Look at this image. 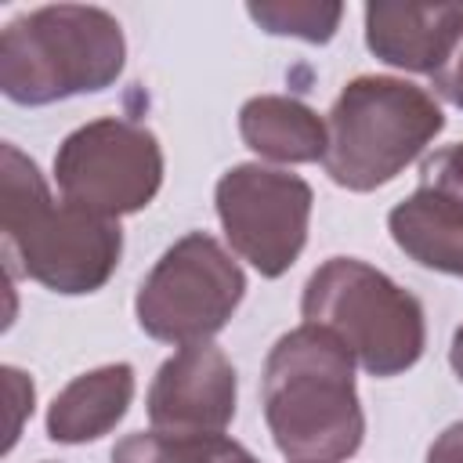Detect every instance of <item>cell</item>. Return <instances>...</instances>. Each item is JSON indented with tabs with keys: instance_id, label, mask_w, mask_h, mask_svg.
Returning a JSON list of instances; mask_svg holds the SVG:
<instances>
[{
	"instance_id": "1",
	"label": "cell",
	"mask_w": 463,
	"mask_h": 463,
	"mask_svg": "<svg viewBox=\"0 0 463 463\" xmlns=\"http://www.w3.org/2000/svg\"><path fill=\"white\" fill-rule=\"evenodd\" d=\"M260 402L268 430L289 463H340L362 445L354 358L322 326L304 322L279 336L264 362Z\"/></svg>"
},
{
	"instance_id": "2",
	"label": "cell",
	"mask_w": 463,
	"mask_h": 463,
	"mask_svg": "<svg viewBox=\"0 0 463 463\" xmlns=\"http://www.w3.org/2000/svg\"><path fill=\"white\" fill-rule=\"evenodd\" d=\"M0 232L11 271L36 279L54 293H94L119 264V224L72 203H54L36 163L4 145Z\"/></svg>"
},
{
	"instance_id": "3",
	"label": "cell",
	"mask_w": 463,
	"mask_h": 463,
	"mask_svg": "<svg viewBox=\"0 0 463 463\" xmlns=\"http://www.w3.org/2000/svg\"><path fill=\"white\" fill-rule=\"evenodd\" d=\"M123 29L101 7L58 4L14 18L0 36V87L18 105L105 90L123 72Z\"/></svg>"
},
{
	"instance_id": "4",
	"label": "cell",
	"mask_w": 463,
	"mask_h": 463,
	"mask_svg": "<svg viewBox=\"0 0 463 463\" xmlns=\"http://www.w3.org/2000/svg\"><path fill=\"white\" fill-rule=\"evenodd\" d=\"M441 127L445 116L423 87L394 76H358L329 109L326 174L351 192H373L398 177Z\"/></svg>"
},
{
	"instance_id": "5",
	"label": "cell",
	"mask_w": 463,
	"mask_h": 463,
	"mask_svg": "<svg viewBox=\"0 0 463 463\" xmlns=\"http://www.w3.org/2000/svg\"><path fill=\"white\" fill-rule=\"evenodd\" d=\"M300 311L311 326L329 329L373 376L405 373L423 354L420 300L354 257L326 260L307 279Z\"/></svg>"
},
{
	"instance_id": "6",
	"label": "cell",
	"mask_w": 463,
	"mask_h": 463,
	"mask_svg": "<svg viewBox=\"0 0 463 463\" xmlns=\"http://www.w3.org/2000/svg\"><path fill=\"white\" fill-rule=\"evenodd\" d=\"M246 289L242 268L203 232L177 239L145 275L134 311L137 326L166 344H203L224 329Z\"/></svg>"
},
{
	"instance_id": "7",
	"label": "cell",
	"mask_w": 463,
	"mask_h": 463,
	"mask_svg": "<svg viewBox=\"0 0 463 463\" xmlns=\"http://www.w3.org/2000/svg\"><path fill=\"white\" fill-rule=\"evenodd\" d=\"M54 174L65 203L116 221L119 213H134L152 203L163 181V152L152 130L109 116L61 141Z\"/></svg>"
},
{
	"instance_id": "8",
	"label": "cell",
	"mask_w": 463,
	"mask_h": 463,
	"mask_svg": "<svg viewBox=\"0 0 463 463\" xmlns=\"http://www.w3.org/2000/svg\"><path fill=\"white\" fill-rule=\"evenodd\" d=\"M217 217L232 250L264 279H279L307 242L311 188L297 174L242 163L217 181Z\"/></svg>"
},
{
	"instance_id": "9",
	"label": "cell",
	"mask_w": 463,
	"mask_h": 463,
	"mask_svg": "<svg viewBox=\"0 0 463 463\" xmlns=\"http://www.w3.org/2000/svg\"><path fill=\"white\" fill-rule=\"evenodd\" d=\"M148 416L170 434H221L235 416V369L213 344H184L148 387Z\"/></svg>"
},
{
	"instance_id": "10",
	"label": "cell",
	"mask_w": 463,
	"mask_h": 463,
	"mask_svg": "<svg viewBox=\"0 0 463 463\" xmlns=\"http://www.w3.org/2000/svg\"><path fill=\"white\" fill-rule=\"evenodd\" d=\"M463 40L459 4H369L365 7V43L369 51L409 72H438L456 43Z\"/></svg>"
},
{
	"instance_id": "11",
	"label": "cell",
	"mask_w": 463,
	"mask_h": 463,
	"mask_svg": "<svg viewBox=\"0 0 463 463\" xmlns=\"http://www.w3.org/2000/svg\"><path fill=\"white\" fill-rule=\"evenodd\" d=\"M134 398V369L127 362L76 376L47 409V434L61 445H80L109 434Z\"/></svg>"
},
{
	"instance_id": "12",
	"label": "cell",
	"mask_w": 463,
	"mask_h": 463,
	"mask_svg": "<svg viewBox=\"0 0 463 463\" xmlns=\"http://www.w3.org/2000/svg\"><path fill=\"white\" fill-rule=\"evenodd\" d=\"M394 242L423 268L463 275V203L416 188L405 203H398L387 217Z\"/></svg>"
},
{
	"instance_id": "13",
	"label": "cell",
	"mask_w": 463,
	"mask_h": 463,
	"mask_svg": "<svg viewBox=\"0 0 463 463\" xmlns=\"http://www.w3.org/2000/svg\"><path fill=\"white\" fill-rule=\"evenodd\" d=\"M239 134L257 156L275 163H315L326 156L329 141L318 112L297 98L279 94L250 98L239 112Z\"/></svg>"
},
{
	"instance_id": "14",
	"label": "cell",
	"mask_w": 463,
	"mask_h": 463,
	"mask_svg": "<svg viewBox=\"0 0 463 463\" xmlns=\"http://www.w3.org/2000/svg\"><path fill=\"white\" fill-rule=\"evenodd\" d=\"M228 449L224 434H127L112 449V463H221Z\"/></svg>"
},
{
	"instance_id": "15",
	"label": "cell",
	"mask_w": 463,
	"mask_h": 463,
	"mask_svg": "<svg viewBox=\"0 0 463 463\" xmlns=\"http://www.w3.org/2000/svg\"><path fill=\"white\" fill-rule=\"evenodd\" d=\"M250 18L275 36H300L311 43H326L336 25L344 7L340 4H315V0H289V4H250Z\"/></svg>"
},
{
	"instance_id": "16",
	"label": "cell",
	"mask_w": 463,
	"mask_h": 463,
	"mask_svg": "<svg viewBox=\"0 0 463 463\" xmlns=\"http://www.w3.org/2000/svg\"><path fill=\"white\" fill-rule=\"evenodd\" d=\"M420 184L463 203V141L445 145L434 156H427L423 166H420Z\"/></svg>"
},
{
	"instance_id": "17",
	"label": "cell",
	"mask_w": 463,
	"mask_h": 463,
	"mask_svg": "<svg viewBox=\"0 0 463 463\" xmlns=\"http://www.w3.org/2000/svg\"><path fill=\"white\" fill-rule=\"evenodd\" d=\"M4 376H7V402H11V412H14V420L7 423V449H11L14 438H18V427H22V412L25 409L33 412V383L18 369H4Z\"/></svg>"
},
{
	"instance_id": "18",
	"label": "cell",
	"mask_w": 463,
	"mask_h": 463,
	"mask_svg": "<svg viewBox=\"0 0 463 463\" xmlns=\"http://www.w3.org/2000/svg\"><path fill=\"white\" fill-rule=\"evenodd\" d=\"M434 90H438L445 101H452L456 109H463V40L456 43L452 58L434 72Z\"/></svg>"
},
{
	"instance_id": "19",
	"label": "cell",
	"mask_w": 463,
	"mask_h": 463,
	"mask_svg": "<svg viewBox=\"0 0 463 463\" xmlns=\"http://www.w3.org/2000/svg\"><path fill=\"white\" fill-rule=\"evenodd\" d=\"M427 463H463V420L452 423L427 452Z\"/></svg>"
},
{
	"instance_id": "20",
	"label": "cell",
	"mask_w": 463,
	"mask_h": 463,
	"mask_svg": "<svg viewBox=\"0 0 463 463\" xmlns=\"http://www.w3.org/2000/svg\"><path fill=\"white\" fill-rule=\"evenodd\" d=\"M449 358H452L456 376L463 380V326H459V329H456V336H452V354H449Z\"/></svg>"
}]
</instances>
